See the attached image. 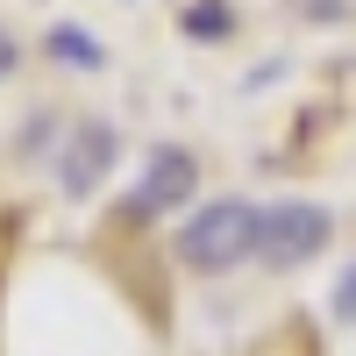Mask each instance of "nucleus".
<instances>
[{
	"mask_svg": "<svg viewBox=\"0 0 356 356\" xmlns=\"http://www.w3.org/2000/svg\"><path fill=\"white\" fill-rule=\"evenodd\" d=\"M257 235H264V207L207 200L200 214L178 228V264H186V271H235L243 257H257Z\"/></svg>",
	"mask_w": 356,
	"mask_h": 356,
	"instance_id": "nucleus-1",
	"label": "nucleus"
},
{
	"mask_svg": "<svg viewBox=\"0 0 356 356\" xmlns=\"http://www.w3.org/2000/svg\"><path fill=\"white\" fill-rule=\"evenodd\" d=\"M328 235H335V214L321 200H278V207H264L257 257L271 264V271H300V264H314L328 250Z\"/></svg>",
	"mask_w": 356,
	"mask_h": 356,
	"instance_id": "nucleus-2",
	"label": "nucleus"
},
{
	"mask_svg": "<svg viewBox=\"0 0 356 356\" xmlns=\"http://www.w3.org/2000/svg\"><path fill=\"white\" fill-rule=\"evenodd\" d=\"M193 186H200V164H193L186 150H157L150 171H143V186L129 193L122 221H157V214H171V207H186Z\"/></svg>",
	"mask_w": 356,
	"mask_h": 356,
	"instance_id": "nucleus-3",
	"label": "nucleus"
},
{
	"mask_svg": "<svg viewBox=\"0 0 356 356\" xmlns=\"http://www.w3.org/2000/svg\"><path fill=\"white\" fill-rule=\"evenodd\" d=\"M114 150H122V136H114L107 122H79V129L65 136V150H57V178H65V193L86 200L93 186H107Z\"/></svg>",
	"mask_w": 356,
	"mask_h": 356,
	"instance_id": "nucleus-4",
	"label": "nucleus"
},
{
	"mask_svg": "<svg viewBox=\"0 0 356 356\" xmlns=\"http://www.w3.org/2000/svg\"><path fill=\"white\" fill-rule=\"evenodd\" d=\"M178 29H186L193 43H221L228 29H235V8H228V0H193V8L178 15Z\"/></svg>",
	"mask_w": 356,
	"mask_h": 356,
	"instance_id": "nucleus-5",
	"label": "nucleus"
},
{
	"mask_svg": "<svg viewBox=\"0 0 356 356\" xmlns=\"http://www.w3.org/2000/svg\"><path fill=\"white\" fill-rule=\"evenodd\" d=\"M43 43H50V57H57V65H100V57H107V50L86 36V29H72V22H57Z\"/></svg>",
	"mask_w": 356,
	"mask_h": 356,
	"instance_id": "nucleus-6",
	"label": "nucleus"
},
{
	"mask_svg": "<svg viewBox=\"0 0 356 356\" xmlns=\"http://www.w3.org/2000/svg\"><path fill=\"white\" fill-rule=\"evenodd\" d=\"M328 314L342 321V328H356V257L342 264V278H335V292H328Z\"/></svg>",
	"mask_w": 356,
	"mask_h": 356,
	"instance_id": "nucleus-7",
	"label": "nucleus"
},
{
	"mask_svg": "<svg viewBox=\"0 0 356 356\" xmlns=\"http://www.w3.org/2000/svg\"><path fill=\"white\" fill-rule=\"evenodd\" d=\"M300 22H314V29H335V22H349V0H285Z\"/></svg>",
	"mask_w": 356,
	"mask_h": 356,
	"instance_id": "nucleus-8",
	"label": "nucleus"
},
{
	"mask_svg": "<svg viewBox=\"0 0 356 356\" xmlns=\"http://www.w3.org/2000/svg\"><path fill=\"white\" fill-rule=\"evenodd\" d=\"M8 72H15V36L0 29V79H8Z\"/></svg>",
	"mask_w": 356,
	"mask_h": 356,
	"instance_id": "nucleus-9",
	"label": "nucleus"
}]
</instances>
